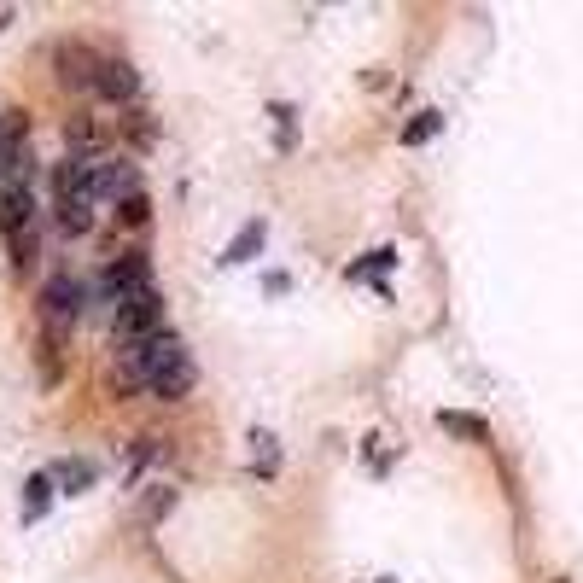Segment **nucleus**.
<instances>
[{
  "mask_svg": "<svg viewBox=\"0 0 583 583\" xmlns=\"http://www.w3.org/2000/svg\"><path fill=\"white\" fill-rule=\"evenodd\" d=\"M12 18H18V12H12V6H0V30H6V24H12Z\"/></svg>",
  "mask_w": 583,
  "mask_h": 583,
  "instance_id": "obj_25",
  "label": "nucleus"
},
{
  "mask_svg": "<svg viewBox=\"0 0 583 583\" xmlns=\"http://www.w3.org/2000/svg\"><path fill=\"white\" fill-rule=\"evenodd\" d=\"M53 65H59V82L76 88V94H88L94 76H100V59H94L82 41H59V47H53Z\"/></svg>",
  "mask_w": 583,
  "mask_h": 583,
  "instance_id": "obj_8",
  "label": "nucleus"
},
{
  "mask_svg": "<svg viewBox=\"0 0 583 583\" xmlns=\"http://www.w3.org/2000/svg\"><path fill=\"white\" fill-rule=\"evenodd\" d=\"M117 222H123V228H146V222H152V199H146V193L123 199V205H117Z\"/></svg>",
  "mask_w": 583,
  "mask_h": 583,
  "instance_id": "obj_22",
  "label": "nucleus"
},
{
  "mask_svg": "<svg viewBox=\"0 0 583 583\" xmlns=\"http://www.w3.org/2000/svg\"><path fill=\"white\" fill-rule=\"evenodd\" d=\"M53 222L65 240H88L94 234V199H53Z\"/></svg>",
  "mask_w": 583,
  "mask_h": 583,
  "instance_id": "obj_11",
  "label": "nucleus"
},
{
  "mask_svg": "<svg viewBox=\"0 0 583 583\" xmlns=\"http://www.w3.org/2000/svg\"><path fill=\"white\" fill-rule=\"evenodd\" d=\"M438 129H444V111H432V105H426V111H414V123L403 129V146H426Z\"/></svg>",
  "mask_w": 583,
  "mask_h": 583,
  "instance_id": "obj_21",
  "label": "nucleus"
},
{
  "mask_svg": "<svg viewBox=\"0 0 583 583\" xmlns=\"http://www.w3.org/2000/svg\"><path fill=\"white\" fill-rule=\"evenodd\" d=\"M30 111H0V187H30Z\"/></svg>",
  "mask_w": 583,
  "mask_h": 583,
  "instance_id": "obj_3",
  "label": "nucleus"
},
{
  "mask_svg": "<svg viewBox=\"0 0 583 583\" xmlns=\"http://www.w3.org/2000/svg\"><path fill=\"white\" fill-rule=\"evenodd\" d=\"M94 94L111 100V105H123V111H135V105H140V70L129 65V59H100Z\"/></svg>",
  "mask_w": 583,
  "mask_h": 583,
  "instance_id": "obj_7",
  "label": "nucleus"
},
{
  "mask_svg": "<svg viewBox=\"0 0 583 583\" xmlns=\"http://www.w3.org/2000/svg\"><path fill=\"white\" fill-rule=\"evenodd\" d=\"M123 129H129V140H135V146H152V140H158V129H152V117H146V111H129V117H123Z\"/></svg>",
  "mask_w": 583,
  "mask_h": 583,
  "instance_id": "obj_23",
  "label": "nucleus"
},
{
  "mask_svg": "<svg viewBox=\"0 0 583 583\" xmlns=\"http://www.w3.org/2000/svg\"><path fill=\"white\" fill-rule=\"evenodd\" d=\"M263 240H269V222H263V216H251V222H240V234L228 240V251H222V263H228V269H240V263H251V257L263 251Z\"/></svg>",
  "mask_w": 583,
  "mask_h": 583,
  "instance_id": "obj_12",
  "label": "nucleus"
},
{
  "mask_svg": "<svg viewBox=\"0 0 583 583\" xmlns=\"http://www.w3.org/2000/svg\"><path fill=\"white\" fill-rule=\"evenodd\" d=\"M117 374H123V385H140L158 403H181L193 391L199 368H193L181 333H158V339H140V344H117Z\"/></svg>",
  "mask_w": 583,
  "mask_h": 583,
  "instance_id": "obj_1",
  "label": "nucleus"
},
{
  "mask_svg": "<svg viewBox=\"0 0 583 583\" xmlns=\"http://www.w3.org/2000/svg\"><path fill=\"white\" fill-rule=\"evenodd\" d=\"M175 502H181V490H175V484H146V490H140V502H135V525L140 531H152V525H164V519L175 514Z\"/></svg>",
  "mask_w": 583,
  "mask_h": 583,
  "instance_id": "obj_10",
  "label": "nucleus"
},
{
  "mask_svg": "<svg viewBox=\"0 0 583 583\" xmlns=\"http://www.w3.org/2000/svg\"><path fill=\"white\" fill-rule=\"evenodd\" d=\"M438 426L455 432V438H467V444H490V420H479L467 409H438Z\"/></svg>",
  "mask_w": 583,
  "mask_h": 583,
  "instance_id": "obj_15",
  "label": "nucleus"
},
{
  "mask_svg": "<svg viewBox=\"0 0 583 583\" xmlns=\"http://www.w3.org/2000/svg\"><path fill=\"white\" fill-rule=\"evenodd\" d=\"M158 333H170L158 286H152V292H135L129 304L111 315V339H117V344H140V339H158Z\"/></svg>",
  "mask_w": 583,
  "mask_h": 583,
  "instance_id": "obj_5",
  "label": "nucleus"
},
{
  "mask_svg": "<svg viewBox=\"0 0 583 583\" xmlns=\"http://www.w3.org/2000/svg\"><path fill=\"white\" fill-rule=\"evenodd\" d=\"M82 315H88V286L70 275V269L47 275V286H41V327H59V333H70Z\"/></svg>",
  "mask_w": 583,
  "mask_h": 583,
  "instance_id": "obj_4",
  "label": "nucleus"
},
{
  "mask_svg": "<svg viewBox=\"0 0 583 583\" xmlns=\"http://www.w3.org/2000/svg\"><path fill=\"white\" fill-rule=\"evenodd\" d=\"M135 292H152V251L146 245H123V251H111V263L100 269V304L117 315Z\"/></svg>",
  "mask_w": 583,
  "mask_h": 583,
  "instance_id": "obj_2",
  "label": "nucleus"
},
{
  "mask_svg": "<svg viewBox=\"0 0 583 583\" xmlns=\"http://www.w3.org/2000/svg\"><path fill=\"white\" fill-rule=\"evenodd\" d=\"M385 269H397V245H379V251H368L362 263H350V269H344V280H379Z\"/></svg>",
  "mask_w": 583,
  "mask_h": 583,
  "instance_id": "obj_18",
  "label": "nucleus"
},
{
  "mask_svg": "<svg viewBox=\"0 0 583 583\" xmlns=\"http://www.w3.org/2000/svg\"><path fill=\"white\" fill-rule=\"evenodd\" d=\"M47 473H53V484H59L65 496H82V490L94 484V461H82V455H65V461H53Z\"/></svg>",
  "mask_w": 583,
  "mask_h": 583,
  "instance_id": "obj_13",
  "label": "nucleus"
},
{
  "mask_svg": "<svg viewBox=\"0 0 583 583\" xmlns=\"http://www.w3.org/2000/svg\"><path fill=\"white\" fill-rule=\"evenodd\" d=\"M140 193V164L129 152H105L100 158V181H94V199L100 205H123V199H135Z\"/></svg>",
  "mask_w": 583,
  "mask_h": 583,
  "instance_id": "obj_6",
  "label": "nucleus"
},
{
  "mask_svg": "<svg viewBox=\"0 0 583 583\" xmlns=\"http://www.w3.org/2000/svg\"><path fill=\"white\" fill-rule=\"evenodd\" d=\"M65 339L59 327H41V339H35V362H41V385H59V356H65Z\"/></svg>",
  "mask_w": 583,
  "mask_h": 583,
  "instance_id": "obj_14",
  "label": "nucleus"
},
{
  "mask_svg": "<svg viewBox=\"0 0 583 583\" xmlns=\"http://www.w3.org/2000/svg\"><path fill=\"white\" fill-rule=\"evenodd\" d=\"M53 473H35V479H24V525H35V519H47V508H53Z\"/></svg>",
  "mask_w": 583,
  "mask_h": 583,
  "instance_id": "obj_16",
  "label": "nucleus"
},
{
  "mask_svg": "<svg viewBox=\"0 0 583 583\" xmlns=\"http://www.w3.org/2000/svg\"><path fill=\"white\" fill-rule=\"evenodd\" d=\"M158 455H170V438H135V449H129V484H135Z\"/></svg>",
  "mask_w": 583,
  "mask_h": 583,
  "instance_id": "obj_19",
  "label": "nucleus"
},
{
  "mask_svg": "<svg viewBox=\"0 0 583 583\" xmlns=\"http://www.w3.org/2000/svg\"><path fill=\"white\" fill-rule=\"evenodd\" d=\"M94 140H100L94 135V117H88V111H70L65 117V146L70 152H94Z\"/></svg>",
  "mask_w": 583,
  "mask_h": 583,
  "instance_id": "obj_20",
  "label": "nucleus"
},
{
  "mask_svg": "<svg viewBox=\"0 0 583 583\" xmlns=\"http://www.w3.org/2000/svg\"><path fill=\"white\" fill-rule=\"evenodd\" d=\"M269 111H275V123H280V152H286V146H292V123H298V111H292L286 100H275Z\"/></svg>",
  "mask_w": 583,
  "mask_h": 583,
  "instance_id": "obj_24",
  "label": "nucleus"
},
{
  "mask_svg": "<svg viewBox=\"0 0 583 583\" xmlns=\"http://www.w3.org/2000/svg\"><path fill=\"white\" fill-rule=\"evenodd\" d=\"M35 228V199L30 187H0V240H18Z\"/></svg>",
  "mask_w": 583,
  "mask_h": 583,
  "instance_id": "obj_9",
  "label": "nucleus"
},
{
  "mask_svg": "<svg viewBox=\"0 0 583 583\" xmlns=\"http://www.w3.org/2000/svg\"><path fill=\"white\" fill-rule=\"evenodd\" d=\"M251 467H257L263 479H275V473H280V444H275V432H269V426H257V432H251Z\"/></svg>",
  "mask_w": 583,
  "mask_h": 583,
  "instance_id": "obj_17",
  "label": "nucleus"
}]
</instances>
